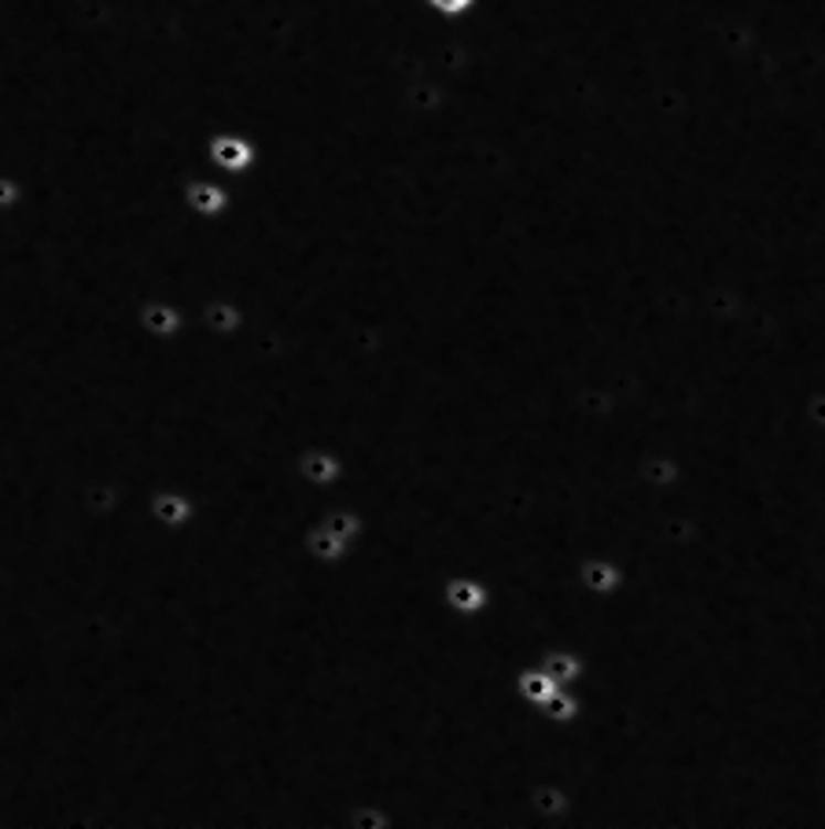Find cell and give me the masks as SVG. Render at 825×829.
<instances>
[{
    "label": "cell",
    "instance_id": "52a82bcc",
    "mask_svg": "<svg viewBox=\"0 0 825 829\" xmlns=\"http://www.w3.org/2000/svg\"><path fill=\"white\" fill-rule=\"evenodd\" d=\"M427 4H432L435 12H443V15H461V12H468V8H472V0H427Z\"/></svg>",
    "mask_w": 825,
    "mask_h": 829
},
{
    "label": "cell",
    "instance_id": "277c9868",
    "mask_svg": "<svg viewBox=\"0 0 825 829\" xmlns=\"http://www.w3.org/2000/svg\"><path fill=\"white\" fill-rule=\"evenodd\" d=\"M181 206L203 222H222L233 211V189L214 178H189L181 184Z\"/></svg>",
    "mask_w": 825,
    "mask_h": 829
},
{
    "label": "cell",
    "instance_id": "8992f818",
    "mask_svg": "<svg viewBox=\"0 0 825 829\" xmlns=\"http://www.w3.org/2000/svg\"><path fill=\"white\" fill-rule=\"evenodd\" d=\"M27 203V181L15 173H0V214H15Z\"/></svg>",
    "mask_w": 825,
    "mask_h": 829
},
{
    "label": "cell",
    "instance_id": "3957f363",
    "mask_svg": "<svg viewBox=\"0 0 825 829\" xmlns=\"http://www.w3.org/2000/svg\"><path fill=\"white\" fill-rule=\"evenodd\" d=\"M148 520L159 531H189L200 520V501L181 487H159L148 495Z\"/></svg>",
    "mask_w": 825,
    "mask_h": 829
},
{
    "label": "cell",
    "instance_id": "7a4b0ae2",
    "mask_svg": "<svg viewBox=\"0 0 825 829\" xmlns=\"http://www.w3.org/2000/svg\"><path fill=\"white\" fill-rule=\"evenodd\" d=\"M438 597H443L446 613L461 619H479L494 605V591L472 572H449L438 586Z\"/></svg>",
    "mask_w": 825,
    "mask_h": 829
},
{
    "label": "cell",
    "instance_id": "6da1fadb",
    "mask_svg": "<svg viewBox=\"0 0 825 829\" xmlns=\"http://www.w3.org/2000/svg\"><path fill=\"white\" fill-rule=\"evenodd\" d=\"M207 162L225 178H247L258 167V145L240 129H214L207 137Z\"/></svg>",
    "mask_w": 825,
    "mask_h": 829
},
{
    "label": "cell",
    "instance_id": "5b68a950",
    "mask_svg": "<svg viewBox=\"0 0 825 829\" xmlns=\"http://www.w3.org/2000/svg\"><path fill=\"white\" fill-rule=\"evenodd\" d=\"M137 325H140V332H145L148 340H156V343H178L181 332L189 329V313H184L173 299L156 296V299L140 302Z\"/></svg>",
    "mask_w": 825,
    "mask_h": 829
}]
</instances>
